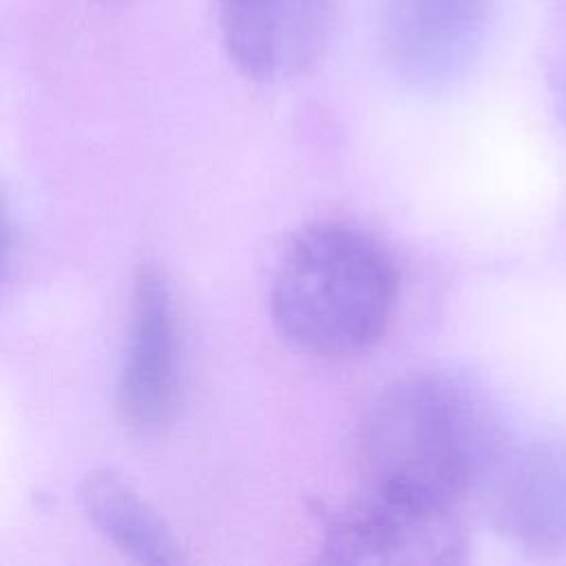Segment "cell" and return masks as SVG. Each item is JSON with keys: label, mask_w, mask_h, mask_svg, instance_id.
<instances>
[{"label": "cell", "mask_w": 566, "mask_h": 566, "mask_svg": "<svg viewBox=\"0 0 566 566\" xmlns=\"http://www.w3.org/2000/svg\"><path fill=\"white\" fill-rule=\"evenodd\" d=\"M511 449L497 413L473 385L440 374L405 376L376 396L363 420V489L458 509L471 489L489 486Z\"/></svg>", "instance_id": "obj_1"}, {"label": "cell", "mask_w": 566, "mask_h": 566, "mask_svg": "<svg viewBox=\"0 0 566 566\" xmlns=\"http://www.w3.org/2000/svg\"><path fill=\"white\" fill-rule=\"evenodd\" d=\"M398 296V272L365 230L323 221L287 245L270 290L276 329L316 356H349L387 329Z\"/></svg>", "instance_id": "obj_2"}, {"label": "cell", "mask_w": 566, "mask_h": 566, "mask_svg": "<svg viewBox=\"0 0 566 566\" xmlns=\"http://www.w3.org/2000/svg\"><path fill=\"white\" fill-rule=\"evenodd\" d=\"M493 13L495 0H378V46L405 86L438 93L475 66Z\"/></svg>", "instance_id": "obj_3"}, {"label": "cell", "mask_w": 566, "mask_h": 566, "mask_svg": "<svg viewBox=\"0 0 566 566\" xmlns=\"http://www.w3.org/2000/svg\"><path fill=\"white\" fill-rule=\"evenodd\" d=\"M467 535L458 509L413 504L371 491L334 513L325 526L327 564H458Z\"/></svg>", "instance_id": "obj_4"}, {"label": "cell", "mask_w": 566, "mask_h": 566, "mask_svg": "<svg viewBox=\"0 0 566 566\" xmlns=\"http://www.w3.org/2000/svg\"><path fill=\"white\" fill-rule=\"evenodd\" d=\"M343 0H217L228 60L256 84H285L327 53Z\"/></svg>", "instance_id": "obj_5"}, {"label": "cell", "mask_w": 566, "mask_h": 566, "mask_svg": "<svg viewBox=\"0 0 566 566\" xmlns=\"http://www.w3.org/2000/svg\"><path fill=\"white\" fill-rule=\"evenodd\" d=\"M179 396L181 338L172 290L161 270L144 265L133 281L115 405L124 424L139 433H155L172 420Z\"/></svg>", "instance_id": "obj_6"}, {"label": "cell", "mask_w": 566, "mask_h": 566, "mask_svg": "<svg viewBox=\"0 0 566 566\" xmlns=\"http://www.w3.org/2000/svg\"><path fill=\"white\" fill-rule=\"evenodd\" d=\"M489 489L493 520L509 537L535 548L566 546V438L511 449Z\"/></svg>", "instance_id": "obj_7"}, {"label": "cell", "mask_w": 566, "mask_h": 566, "mask_svg": "<svg viewBox=\"0 0 566 566\" xmlns=\"http://www.w3.org/2000/svg\"><path fill=\"white\" fill-rule=\"evenodd\" d=\"M91 524L122 553L142 564H177L181 551L164 520L119 475L88 473L77 491Z\"/></svg>", "instance_id": "obj_8"}]
</instances>
